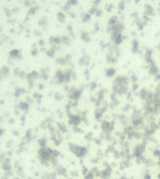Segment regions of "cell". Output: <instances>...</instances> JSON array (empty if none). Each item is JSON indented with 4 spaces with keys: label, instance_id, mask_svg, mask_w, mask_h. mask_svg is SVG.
<instances>
[{
    "label": "cell",
    "instance_id": "obj_1",
    "mask_svg": "<svg viewBox=\"0 0 160 179\" xmlns=\"http://www.w3.org/2000/svg\"><path fill=\"white\" fill-rule=\"evenodd\" d=\"M144 153H145V144H144V143L135 145L134 149H133V157H134V158H140V157H143V156H144Z\"/></svg>",
    "mask_w": 160,
    "mask_h": 179
},
{
    "label": "cell",
    "instance_id": "obj_2",
    "mask_svg": "<svg viewBox=\"0 0 160 179\" xmlns=\"http://www.w3.org/2000/svg\"><path fill=\"white\" fill-rule=\"evenodd\" d=\"M74 154L76 158H85L86 154H88V148L86 147H81V145H76L75 150H74Z\"/></svg>",
    "mask_w": 160,
    "mask_h": 179
},
{
    "label": "cell",
    "instance_id": "obj_3",
    "mask_svg": "<svg viewBox=\"0 0 160 179\" xmlns=\"http://www.w3.org/2000/svg\"><path fill=\"white\" fill-rule=\"evenodd\" d=\"M111 167H106L105 169L103 170H100V178L102 179H110L111 177Z\"/></svg>",
    "mask_w": 160,
    "mask_h": 179
},
{
    "label": "cell",
    "instance_id": "obj_4",
    "mask_svg": "<svg viewBox=\"0 0 160 179\" xmlns=\"http://www.w3.org/2000/svg\"><path fill=\"white\" fill-rule=\"evenodd\" d=\"M129 165H130V159H121V163L119 165V168L120 169H125V168H128Z\"/></svg>",
    "mask_w": 160,
    "mask_h": 179
},
{
    "label": "cell",
    "instance_id": "obj_5",
    "mask_svg": "<svg viewBox=\"0 0 160 179\" xmlns=\"http://www.w3.org/2000/svg\"><path fill=\"white\" fill-rule=\"evenodd\" d=\"M103 129L105 130V132H110V130L113 129V125H111V124H108V123H104V124H103Z\"/></svg>",
    "mask_w": 160,
    "mask_h": 179
},
{
    "label": "cell",
    "instance_id": "obj_6",
    "mask_svg": "<svg viewBox=\"0 0 160 179\" xmlns=\"http://www.w3.org/2000/svg\"><path fill=\"white\" fill-rule=\"evenodd\" d=\"M153 154H154V157H155V158H156L158 160L160 159V149H154Z\"/></svg>",
    "mask_w": 160,
    "mask_h": 179
},
{
    "label": "cell",
    "instance_id": "obj_7",
    "mask_svg": "<svg viewBox=\"0 0 160 179\" xmlns=\"http://www.w3.org/2000/svg\"><path fill=\"white\" fill-rule=\"evenodd\" d=\"M58 172H59V174H61V175H66V170H65V168H63V167H60Z\"/></svg>",
    "mask_w": 160,
    "mask_h": 179
},
{
    "label": "cell",
    "instance_id": "obj_8",
    "mask_svg": "<svg viewBox=\"0 0 160 179\" xmlns=\"http://www.w3.org/2000/svg\"><path fill=\"white\" fill-rule=\"evenodd\" d=\"M143 179H151V174H150V172H145V174H144Z\"/></svg>",
    "mask_w": 160,
    "mask_h": 179
},
{
    "label": "cell",
    "instance_id": "obj_9",
    "mask_svg": "<svg viewBox=\"0 0 160 179\" xmlns=\"http://www.w3.org/2000/svg\"><path fill=\"white\" fill-rule=\"evenodd\" d=\"M158 179H160V172H159V174H158Z\"/></svg>",
    "mask_w": 160,
    "mask_h": 179
},
{
    "label": "cell",
    "instance_id": "obj_10",
    "mask_svg": "<svg viewBox=\"0 0 160 179\" xmlns=\"http://www.w3.org/2000/svg\"><path fill=\"white\" fill-rule=\"evenodd\" d=\"M69 179H74V178H69Z\"/></svg>",
    "mask_w": 160,
    "mask_h": 179
}]
</instances>
